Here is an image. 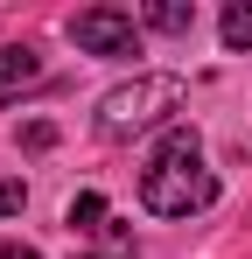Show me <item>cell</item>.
Masks as SVG:
<instances>
[{
	"instance_id": "obj_1",
	"label": "cell",
	"mask_w": 252,
	"mask_h": 259,
	"mask_svg": "<svg viewBox=\"0 0 252 259\" xmlns=\"http://www.w3.org/2000/svg\"><path fill=\"white\" fill-rule=\"evenodd\" d=\"M210 196H217V175L203 168V154H196V133H168L161 147H154V161L140 175V203L154 217H189V210H210Z\"/></svg>"
},
{
	"instance_id": "obj_7",
	"label": "cell",
	"mask_w": 252,
	"mask_h": 259,
	"mask_svg": "<svg viewBox=\"0 0 252 259\" xmlns=\"http://www.w3.org/2000/svg\"><path fill=\"white\" fill-rule=\"evenodd\" d=\"M224 42H231V49H252V7H245V0L224 7Z\"/></svg>"
},
{
	"instance_id": "obj_4",
	"label": "cell",
	"mask_w": 252,
	"mask_h": 259,
	"mask_svg": "<svg viewBox=\"0 0 252 259\" xmlns=\"http://www.w3.org/2000/svg\"><path fill=\"white\" fill-rule=\"evenodd\" d=\"M35 77H42L35 49H0V91H7V84H35Z\"/></svg>"
},
{
	"instance_id": "obj_2",
	"label": "cell",
	"mask_w": 252,
	"mask_h": 259,
	"mask_svg": "<svg viewBox=\"0 0 252 259\" xmlns=\"http://www.w3.org/2000/svg\"><path fill=\"white\" fill-rule=\"evenodd\" d=\"M168 112H182V77L147 70V77H133V84L98 98V133H105V140H133V133L161 126Z\"/></svg>"
},
{
	"instance_id": "obj_5",
	"label": "cell",
	"mask_w": 252,
	"mask_h": 259,
	"mask_svg": "<svg viewBox=\"0 0 252 259\" xmlns=\"http://www.w3.org/2000/svg\"><path fill=\"white\" fill-rule=\"evenodd\" d=\"M147 28H161V35H189V28H196V7L161 0V7H147Z\"/></svg>"
},
{
	"instance_id": "obj_3",
	"label": "cell",
	"mask_w": 252,
	"mask_h": 259,
	"mask_svg": "<svg viewBox=\"0 0 252 259\" xmlns=\"http://www.w3.org/2000/svg\"><path fill=\"white\" fill-rule=\"evenodd\" d=\"M70 42H77V49H91V56H133V49H140V28H133V14L84 7L77 21H70Z\"/></svg>"
},
{
	"instance_id": "obj_9",
	"label": "cell",
	"mask_w": 252,
	"mask_h": 259,
	"mask_svg": "<svg viewBox=\"0 0 252 259\" xmlns=\"http://www.w3.org/2000/svg\"><path fill=\"white\" fill-rule=\"evenodd\" d=\"M0 259H42V252H28V245H0Z\"/></svg>"
},
{
	"instance_id": "obj_8",
	"label": "cell",
	"mask_w": 252,
	"mask_h": 259,
	"mask_svg": "<svg viewBox=\"0 0 252 259\" xmlns=\"http://www.w3.org/2000/svg\"><path fill=\"white\" fill-rule=\"evenodd\" d=\"M28 203V189H21V175H0V217H14Z\"/></svg>"
},
{
	"instance_id": "obj_6",
	"label": "cell",
	"mask_w": 252,
	"mask_h": 259,
	"mask_svg": "<svg viewBox=\"0 0 252 259\" xmlns=\"http://www.w3.org/2000/svg\"><path fill=\"white\" fill-rule=\"evenodd\" d=\"M70 224H77V231H98V224H112V217H105V196H98V189H84L77 203H70Z\"/></svg>"
}]
</instances>
